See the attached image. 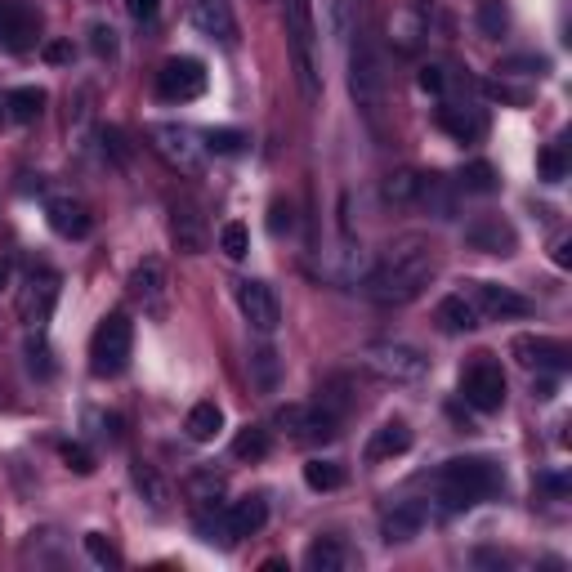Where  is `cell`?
<instances>
[{"mask_svg":"<svg viewBox=\"0 0 572 572\" xmlns=\"http://www.w3.org/2000/svg\"><path fill=\"white\" fill-rule=\"evenodd\" d=\"M130 349H135V322L126 313H108L90 340V371L99 380L121 376L130 367Z\"/></svg>","mask_w":572,"mask_h":572,"instance_id":"6","label":"cell"},{"mask_svg":"<svg viewBox=\"0 0 572 572\" xmlns=\"http://www.w3.org/2000/svg\"><path fill=\"white\" fill-rule=\"evenodd\" d=\"M170 237L184 255H202L206 251V215L197 211L193 197H175L170 202Z\"/></svg>","mask_w":572,"mask_h":572,"instance_id":"17","label":"cell"},{"mask_svg":"<svg viewBox=\"0 0 572 572\" xmlns=\"http://www.w3.org/2000/svg\"><path fill=\"white\" fill-rule=\"evenodd\" d=\"M36 36H41V23H36L32 9L18 5V0H0V50L27 54L36 45Z\"/></svg>","mask_w":572,"mask_h":572,"instance_id":"15","label":"cell"},{"mask_svg":"<svg viewBox=\"0 0 572 572\" xmlns=\"http://www.w3.org/2000/svg\"><path fill=\"white\" fill-rule=\"evenodd\" d=\"M465 242L483 255H514L519 233H514V224L505 215H479V219L465 224Z\"/></svg>","mask_w":572,"mask_h":572,"instance_id":"16","label":"cell"},{"mask_svg":"<svg viewBox=\"0 0 572 572\" xmlns=\"http://www.w3.org/2000/svg\"><path fill=\"white\" fill-rule=\"evenodd\" d=\"M434 318H438V327H443L447 336H465V331L479 327V309H474L465 295H447V300H438Z\"/></svg>","mask_w":572,"mask_h":572,"instance_id":"25","label":"cell"},{"mask_svg":"<svg viewBox=\"0 0 572 572\" xmlns=\"http://www.w3.org/2000/svg\"><path fill=\"white\" fill-rule=\"evenodd\" d=\"M403 452H412V429H407V421H385L367 443V461L371 465L394 461V456H403Z\"/></svg>","mask_w":572,"mask_h":572,"instance_id":"23","label":"cell"},{"mask_svg":"<svg viewBox=\"0 0 572 572\" xmlns=\"http://www.w3.org/2000/svg\"><path fill=\"white\" fill-rule=\"evenodd\" d=\"M41 59L45 63H72V41H45L41 45Z\"/></svg>","mask_w":572,"mask_h":572,"instance_id":"48","label":"cell"},{"mask_svg":"<svg viewBox=\"0 0 572 572\" xmlns=\"http://www.w3.org/2000/svg\"><path fill=\"white\" fill-rule=\"evenodd\" d=\"M425 505L421 501H403V505H394V510L385 514V523H380V532H385V541L389 546H403V541H416L425 532Z\"/></svg>","mask_w":572,"mask_h":572,"instance_id":"21","label":"cell"},{"mask_svg":"<svg viewBox=\"0 0 572 572\" xmlns=\"http://www.w3.org/2000/svg\"><path fill=\"white\" fill-rule=\"evenodd\" d=\"M474 23L483 36H505L510 32V5L505 0H479L474 5Z\"/></svg>","mask_w":572,"mask_h":572,"instance_id":"33","label":"cell"},{"mask_svg":"<svg viewBox=\"0 0 572 572\" xmlns=\"http://www.w3.org/2000/svg\"><path fill=\"white\" fill-rule=\"evenodd\" d=\"M9 286V260H0V291Z\"/></svg>","mask_w":572,"mask_h":572,"instance_id":"52","label":"cell"},{"mask_svg":"<svg viewBox=\"0 0 572 572\" xmlns=\"http://www.w3.org/2000/svg\"><path fill=\"white\" fill-rule=\"evenodd\" d=\"M286 9V41H291L295 81L309 103L322 99V63H318V18H313V0H282Z\"/></svg>","mask_w":572,"mask_h":572,"instance_id":"3","label":"cell"},{"mask_svg":"<svg viewBox=\"0 0 572 572\" xmlns=\"http://www.w3.org/2000/svg\"><path fill=\"white\" fill-rule=\"evenodd\" d=\"M85 555H90L99 568H121L117 546H112V541L103 537V532H85Z\"/></svg>","mask_w":572,"mask_h":572,"instance_id":"40","label":"cell"},{"mask_svg":"<svg viewBox=\"0 0 572 572\" xmlns=\"http://www.w3.org/2000/svg\"><path fill=\"white\" fill-rule=\"evenodd\" d=\"M103 148H108V152H112V157H117V161H126V157H130V148H126V135H121L117 126H108V130H103Z\"/></svg>","mask_w":572,"mask_h":572,"instance_id":"50","label":"cell"},{"mask_svg":"<svg viewBox=\"0 0 572 572\" xmlns=\"http://www.w3.org/2000/svg\"><path fill=\"white\" fill-rule=\"evenodd\" d=\"M470 304L479 309V318H492V322L528 318L532 313L528 295H519L514 286H497V282H470Z\"/></svg>","mask_w":572,"mask_h":572,"instance_id":"11","label":"cell"},{"mask_svg":"<svg viewBox=\"0 0 572 572\" xmlns=\"http://www.w3.org/2000/svg\"><path fill=\"white\" fill-rule=\"evenodd\" d=\"M555 264H559V269H568V264H572V242H568V237H564V242H555Z\"/></svg>","mask_w":572,"mask_h":572,"instance_id":"51","label":"cell"},{"mask_svg":"<svg viewBox=\"0 0 572 572\" xmlns=\"http://www.w3.org/2000/svg\"><path fill=\"white\" fill-rule=\"evenodd\" d=\"M63 461H68V470H76V474H94V452L85 443H63Z\"/></svg>","mask_w":572,"mask_h":572,"instance_id":"43","label":"cell"},{"mask_svg":"<svg viewBox=\"0 0 572 572\" xmlns=\"http://www.w3.org/2000/svg\"><path fill=\"white\" fill-rule=\"evenodd\" d=\"M483 94H488V99H497V103H514V108H523V103H528V94L510 90L505 81H483Z\"/></svg>","mask_w":572,"mask_h":572,"instance_id":"46","label":"cell"},{"mask_svg":"<svg viewBox=\"0 0 572 572\" xmlns=\"http://www.w3.org/2000/svg\"><path fill=\"white\" fill-rule=\"evenodd\" d=\"M349 94H354L358 112L367 117L371 130H380L385 121V103H389V85H385V63L380 50L367 32H358V45L349 50Z\"/></svg>","mask_w":572,"mask_h":572,"instance_id":"4","label":"cell"},{"mask_svg":"<svg viewBox=\"0 0 572 572\" xmlns=\"http://www.w3.org/2000/svg\"><path fill=\"white\" fill-rule=\"evenodd\" d=\"M130 295H135V304H143V318H166V264H161L157 255L135 264V273H130Z\"/></svg>","mask_w":572,"mask_h":572,"instance_id":"14","label":"cell"},{"mask_svg":"<svg viewBox=\"0 0 572 572\" xmlns=\"http://www.w3.org/2000/svg\"><path fill=\"white\" fill-rule=\"evenodd\" d=\"M278 425L291 429V438H300V443H331V438L340 434V416L327 412L322 403H313V407L286 403L278 412Z\"/></svg>","mask_w":572,"mask_h":572,"instance_id":"9","label":"cell"},{"mask_svg":"<svg viewBox=\"0 0 572 572\" xmlns=\"http://www.w3.org/2000/svg\"><path fill=\"white\" fill-rule=\"evenodd\" d=\"M9 121V112H5V94H0V126H5Z\"/></svg>","mask_w":572,"mask_h":572,"instance_id":"53","label":"cell"},{"mask_svg":"<svg viewBox=\"0 0 572 572\" xmlns=\"http://www.w3.org/2000/svg\"><path fill=\"white\" fill-rule=\"evenodd\" d=\"M90 50L99 54V59H112V54H117V32H112L108 23H94L90 27Z\"/></svg>","mask_w":572,"mask_h":572,"instance_id":"42","label":"cell"},{"mask_svg":"<svg viewBox=\"0 0 572 572\" xmlns=\"http://www.w3.org/2000/svg\"><path fill=\"white\" fill-rule=\"evenodd\" d=\"M461 398L474 412H501L505 403V371L492 354H479L461 371Z\"/></svg>","mask_w":572,"mask_h":572,"instance_id":"8","label":"cell"},{"mask_svg":"<svg viewBox=\"0 0 572 572\" xmlns=\"http://www.w3.org/2000/svg\"><path fill=\"white\" fill-rule=\"evenodd\" d=\"M537 166H541V179H546V184H559V179L568 175V161H564V152H559V148H546V152H541Z\"/></svg>","mask_w":572,"mask_h":572,"instance_id":"41","label":"cell"},{"mask_svg":"<svg viewBox=\"0 0 572 572\" xmlns=\"http://www.w3.org/2000/svg\"><path fill=\"white\" fill-rule=\"evenodd\" d=\"M54 304H59V273L32 269L27 273V282H23V295H18V313H23V322L41 331L45 322H50Z\"/></svg>","mask_w":572,"mask_h":572,"instance_id":"12","label":"cell"},{"mask_svg":"<svg viewBox=\"0 0 572 572\" xmlns=\"http://www.w3.org/2000/svg\"><path fill=\"white\" fill-rule=\"evenodd\" d=\"M354 559H349V550L340 546L336 537H318L309 550H304V568L309 572H345Z\"/></svg>","mask_w":572,"mask_h":572,"instance_id":"27","label":"cell"},{"mask_svg":"<svg viewBox=\"0 0 572 572\" xmlns=\"http://www.w3.org/2000/svg\"><path fill=\"white\" fill-rule=\"evenodd\" d=\"M510 354L523 362L528 371H550V376H559V371H568V345H559V340L550 336H519L510 345Z\"/></svg>","mask_w":572,"mask_h":572,"instance_id":"18","label":"cell"},{"mask_svg":"<svg viewBox=\"0 0 572 572\" xmlns=\"http://www.w3.org/2000/svg\"><path fill=\"white\" fill-rule=\"evenodd\" d=\"M269 523V501L264 497H242L224 510V528H228V541H242V537H255V532Z\"/></svg>","mask_w":572,"mask_h":572,"instance_id":"20","label":"cell"},{"mask_svg":"<svg viewBox=\"0 0 572 572\" xmlns=\"http://www.w3.org/2000/svg\"><path fill=\"white\" fill-rule=\"evenodd\" d=\"M416 193H421V175H416V170H394V175L385 179V202L416 206Z\"/></svg>","mask_w":572,"mask_h":572,"instance_id":"36","label":"cell"},{"mask_svg":"<svg viewBox=\"0 0 572 572\" xmlns=\"http://www.w3.org/2000/svg\"><path fill=\"white\" fill-rule=\"evenodd\" d=\"M362 367L371 376L389 380V385H421L429 376V358L416 345H403V340H371L362 349Z\"/></svg>","mask_w":572,"mask_h":572,"instance_id":"5","label":"cell"},{"mask_svg":"<svg viewBox=\"0 0 572 572\" xmlns=\"http://www.w3.org/2000/svg\"><path fill=\"white\" fill-rule=\"evenodd\" d=\"M193 27L202 36H211L219 45H233L237 41V18L233 9H228V0H193Z\"/></svg>","mask_w":572,"mask_h":572,"instance_id":"19","label":"cell"},{"mask_svg":"<svg viewBox=\"0 0 572 572\" xmlns=\"http://www.w3.org/2000/svg\"><path fill=\"white\" fill-rule=\"evenodd\" d=\"M206 90V68L197 59H166L157 72V94L166 103H193Z\"/></svg>","mask_w":572,"mask_h":572,"instance_id":"13","label":"cell"},{"mask_svg":"<svg viewBox=\"0 0 572 572\" xmlns=\"http://www.w3.org/2000/svg\"><path fill=\"white\" fill-rule=\"evenodd\" d=\"M130 479H135V488H139V497L152 505V510H166V501H170V488H166V479H161L157 470H152V465H130Z\"/></svg>","mask_w":572,"mask_h":572,"instance_id":"30","label":"cell"},{"mask_svg":"<svg viewBox=\"0 0 572 572\" xmlns=\"http://www.w3.org/2000/svg\"><path fill=\"white\" fill-rule=\"evenodd\" d=\"M434 273H438V246L425 233H403L385 246L376 269L362 278V291L376 304H385V309H398V304L421 300Z\"/></svg>","mask_w":572,"mask_h":572,"instance_id":"1","label":"cell"},{"mask_svg":"<svg viewBox=\"0 0 572 572\" xmlns=\"http://www.w3.org/2000/svg\"><path fill=\"white\" fill-rule=\"evenodd\" d=\"M126 9H130V18H135V23H152V18H157V9H161V0H126Z\"/></svg>","mask_w":572,"mask_h":572,"instance_id":"49","label":"cell"},{"mask_svg":"<svg viewBox=\"0 0 572 572\" xmlns=\"http://www.w3.org/2000/svg\"><path fill=\"white\" fill-rule=\"evenodd\" d=\"M152 148H157V157L166 161L170 170H179V175H197L206 161V143L197 130L179 126V121H157V126L148 130Z\"/></svg>","mask_w":572,"mask_h":572,"instance_id":"7","label":"cell"},{"mask_svg":"<svg viewBox=\"0 0 572 572\" xmlns=\"http://www.w3.org/2000/svg\"><path fill=\"white\" fill-rule=\"evenodd\" d=\"M219 251H224L228 260H246V251H251V233H246V224H224L219 228Z\"/></svg>","mask_w":572,"mask_h":572,"instance_id":"39","label":"cell"},{"mask_svg":"<svg viewBox=\"0 0 572 572\" xmlns=\"http://www.w3.org/2000/svg\"><path fill=\"white\" fill-rule=\"evenodd\" d=\"M269 447H273L269 429H255V425H246L242 434L233 438V456H237V461H264V456H269Z\"/></svg>","mask_w":572,"mask_h":572,"instance_id":"35","label":"cell"},{"mask_svg":"<svg viewBox=\"0 0 572 572\" xmlns=\"http://www.w3.org/2000/svg\"><path fill=\"white\" fill-rule=\"evenodd\" d=\"M45 219H50V228L59 237H72V242H81V237H90L94 219L85 211L81 202H72V197H54L50 206H45Z\"/></svg>","mask_w":572,"mask_h":572,"instance_id":"22","label":"cell"},{"mask_svg":"<svg viewBox=\"0 0 572 572\" xmlns=\"http://www.w3.org/2000/svg\"><path fill=\"white\" fill-rule=\"evenodd\" d=\"M438 126L447 130L456 143H474V139H483V112L479 108H456V103H443L438 108Z\"/></svg>","mask_w":572,"mask_h":572,"instance_id":"24","label":"cell"},{"mask_svg":"<svg viewBox=\"0 0 572 572\" xmlns=\"http://www.w3.org/2000/svg\"><path fill=\"white\" fill-rule=\"evenodd\" d=\"M461 188L465 193H479V197L497 193V170H492L488 161H470V166L461 170Z\"/></svg>","mask_w":572,"mask_h":572,"instance_id":"37","label":"cell"},{"mask_svg":"<svg viewBox=\"0 0 572 572\" xmlns=\"http://www.w3.org/2000/svg\"><path fill=\"white\" fill-rule=\"evenodd\" d=\"M434 492L447 510H470V505H479L488 497H501L505 474L488 456H456V461H447L443 470L434 474Z\"/></svg>","mask_w":572,"mask_h":572,"instance_id":"2","label":"cell"},{"mask_svg":"<svg viewBox=\"0 0 572 572\" xmlns=\"http://www.w3.org/2000/svg\"><path fill=\"white\" fill-rule=\"evenodd\" d=\"M278 380H282V362L273 349H255L251 354V385L260 389V394H273L278 389Z\"/></svg>","mask_w":572,"mask_h":572,"instance_id":"32","label":"cell"},{"mask_svg":"<svg viewBox=\"0 0 572 572\" xmlns=\"http://www.w3.org/2000/svg\"><path fill=\"white\" fill-rule=\"evenodd\" d=\"M202 139H206V152H215V157H237V152L251 143L242 130H206Z\"/></svg>","mask_w":572,"mask_h":572,"instance_id":"38","label":"cell"},{"mask_svg":"<svg viewBox=\"0 0 572 572\" xmlns=\"http://www.w3.org/2000/svg\"><path fill=\"white\" fill-rule=\"evenodd\" d=\"M184 429H188V438H193V443H211L219 429H224V412H219L215 403H197L193 412H188Z\"/></svg>","mask_w":572,"mask_h":572,"instance_id":"31","label":"cell"},{"mask_svg":"<svg viewBox=\"0 0 572 572\" xmlns=\"http://www.w3.org/2000/svg\"><path fill=\"white\" fill-rule=\"evenodd\" d=\"M27 367H32V371H36V376H41V380H50V376H54L50 349H45V340H41V336H36L32 345H27Z\"/></svg>","mask_w":572,"mask_h":572,"instance_id":"45","label":"cell"},{"mask_svg":"<svg viewBox=\"0 0 572 572\" xmlns=\"http://www.w3.org/2000/svg\"><path fill=\"white\" fill-rule=\"evenodd\" d=\"M304 483H309L313 492H340L345 488V470H340L336 461H322L318 456V461L304 465Z\"/></svg>","mask_w":572,"mask_h":572,"instance_id":"34","label":"cell"},{"mask_svg":"<svg viewBox=\"0 0 572 572\" xmlns=\"http://www.w3.org/2000/svg\"><path fill=\"white\" fill-rule=\"evenodd\" d=\"M5 112H9V121H36L45 112V90L41 85H18V90H9L5 94Z\"/></svg>","mask_w":572,"mask_h":572,"instance_id":"28","label":"cell"},{"mask_svg":"<svg viewBox=\"0 0 572 572\" xmlns=\"http://www.w3.org/2000/svg\"><path fill=\"white\" fill-rule=\"evenodd\" d=\"M269 233H273V237L295 233V211H291V202H273V206H269Z\"/></svg>","mask_w":572,"mask_h":572,"instance_id":"44","label":"cell"},{"mask_svg":"<svg viewBox=\"0 0 572 572\" xmlns=\"http://www.w3.org/2000/svg\"><path fill=\"white\" fill-rule=\"evenodd\" d=\"M416 81H421V90H425V94H443V90H447V72L438 68V63H429V68H421V76H416Z\"/></svg>","mask_w":572,"mask_h":572,"instance_id":"47","label":"cell"},{"mask_svg":"<svg viewBox=\"0 0 572 572\" xmlns=\"http://www.w3.org/2000/svg\"><path fill=\"white\" fill-rule=\"evenodd\" d=\"M322 5V27H327L331 41H345V36H354V5L358 0H318Z\"/></svg>","mask_w":572,"mask_h":572,"instance_id":"29","label":"cell"},{"mask_svg":"<svg viewBox=\"0 0 572 572\" xmlns=\"http://www.w3.org/2000/svg\"><path fill=\"white\" fill-rule=\"evenodd\" d=\"M237 304H242V318L251 322V331H260V336H273V331H278L282 300L269 282H260V278L237 282Z\"/></svg>","mask_w":572,"mask_h":572,"instance_id":"10","label":"cell"},{"mask_svg":"<svg viewBox=\"0 0 572 572\" xmlns=\"http://www.w3.org/2000/svg\"><path fill=\"white\" fill-rule=\"evenodd\" d=\"M416 206H425L434 219H456V193L443 175H421V193H416Z\"/></svg>","mask_w":572,"mask_h":572,"instance_id":"26","label":"cell"}]
</instances>
